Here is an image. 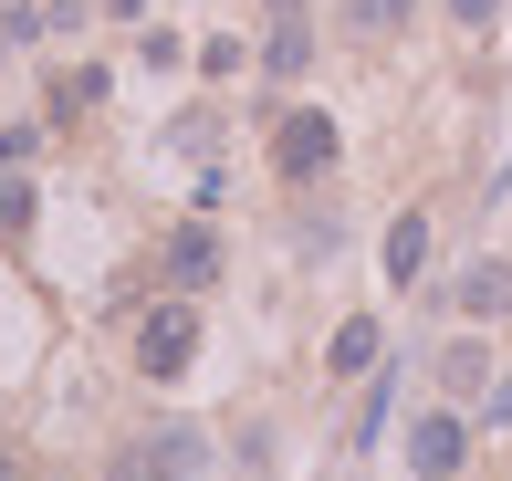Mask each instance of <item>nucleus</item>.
I'll return each instance as SVG.
<instances>
[{"label": "nucleus", "mask_w": 512, "mask_h": 481, "mask_svg": "<svg viewBox=\"0 0 512 481\" xmlns=\"http://www.w3.org/2000/svg\"><path fill=\"white\" fill-rule=\"evenodd\" d=\"M105 481H209V440H199L189 419H168V429H136V440L105 461Z\"/></svg>", "instance_id": "f257e3e1"}, {"label": "nucleus", "mask_w": 512, "mask_h": 481, "mask_svg": "<svg viewBox=\"0 0 512 481\" xmlns=\"http://www.w3.org/2000/svg\"><path fill=\"white\" fill-rule=\"evenodd\" d=\"M199 356V304L178 293V304H147V325H136V377H189Z\"/></svg>", "instance_id": "f03ea898"}, {"label": "nucleus", "mask_w": 512, "mask_h": 481, "mask_svg": "<svg viewBox=\"0 0 512 481\" xmlns=\"http://www.w3.org/2000/svg\"><path fill=\"white\" fill-rule=\"evenodd\" d=\"M460 461H471V419L418 408V419H408V471H418V481H460Z\"/></svg>", "instance_id": "7ed1b4c3"}, {"label": "nucleus", "mask_w": 512, "mask_h": 481, "mask_svg": "<svg viewBox=\"0 0 512 481\" xmlns=\"http://www.w3.org/2000/svg\"><path fill=\"white\" fill-rule=\"evenodd\" d=\"M272 168H283V178H324V168H335V116L293 105V116L272 126Z\"/></svg>", "instance_id": "20e7f679"}, {"label": "nucleus", "mask_w": 512, "mask_h": 481, "mask_svg": "<svg viewBox=\"0 0 512 481\" xmlns=\"http://www.w3.org/2000/svg\"><path fill=\"white\" fill-rule=\"evenodd\" d=\"M450 314H471V325H502L512 314V262H471L450 283Z\"/></svg>", "instance_id": "39448f33"}, {"label": "nucleus", "mask_w": 512, "mask_h": 481, "mask_svg": "<svg viewBox=\"0 0 512 481\" xmlns=\"http://www.w3.org/2000/svg\"><path fill=\"white\" fill-rule=\"evenodd\" d=\"M168 283L178 293H209V283H220V231H209V220L168 231Z\"/></svg>", "instance_id": "423d86ee"}, {"label": "nucleus", "mask_w": 512, "mask_h": 481, "mask_svg": "<svg viewBox=\"0 0 512 481\" xmlns=\"http://www.w3.org/2000/svg\"><path fill=\"white\" fill-rule=\"evenodd\" d=\"M262 63H272V74H304V63H314V21H304V11H272Z\"/></svg>", "instance_id": "0eeeda50"}, {"label": "nucleus", "mask_w": 512, "mask_h": 481, "mask_svg": "<svg viewBox=\"0 0 512 481\" xmlns=\"http://www.w3.org/2000/svg\"><path fill=\"white\" fill-rule=\"evenodd\" d=\"M418 272H429V210L387 220V283H418Z\"/></svg>", "instance_id": "6e6552de"}, {"label": "nucleus", "mask_w": 512, "mask_h": 481, "mask_svg": "<svg viewBox=\"0 0 512 481\" xmlns=\"http://www.w3.org/2000/svg\"><path fill=\"white\" fill-rule=\"evenodd\" d=\"M377 346H387L377 314H356V325H335V346H324V356H335V377H366V366H377Z\"/></svg>", "instance_id": "1a4fd4ad"}, {"label": "nucleus", "mask_w": 512, "mask_h": 481, "mask_svg": "<svg viewBox=\"0 0 512 481\" xmlns=\"http://www.w3.org/2000/svg\"><path fill=\"white\" fill-rule=\"evenodd\" d=\"M32 210H42V199H32V168H11V157H0V241L32 231Z\"/></svg>", "instance_id": "9d476101"}, {"label": "nucleus", "mask_w": 512, "mask_h": 481, "mask_svg": "<svg viewBox=\"0 0 512 481\" xmlns=\"http://www.w3.org/2000/svg\"><path fill=\"white\" fill-rule=\"evenodd\" d=\"M345 32H356V42H398L408 32V0H345Z\"/></svg>", "instance_id": "9b49d317"}, {"label": "nucleus", "mask_w": 512, "mask_h": 481, "mask_svg": "<svg viewBox=\"0 0 512 481\" xmlns=\"http://www.w3.org/2000/svg\"><path fill=\"white\" fill-rule=\"evenodd\" d=\"M471 429H512V377H481V408H471Z\"/></svg>", "instance_id": "f8f14e48"}, {"label": "nucleus", "mask_w": 512, "mask_h": 481, "mask_svg": "<svg viewBox=\"0 0 512 481\" xmlns=\"http://www.w3.org/2000/svg\"><path fill=\"white\" fill-rule=\"evenodd\" d=\"M439 377H450V387H481V377H492V356H481V346H450V356H439Z\"/></svg>", "instance_id": "ddd939ff"}, {"label": "nucleus", "mask_w": 512, "mask_h": 481, "mask_svg": "<svg viewBox=\"0 0 512 481\" xmlns=\"http://www.w3.org/2000/svg\"><path fill=\"white\" fill-rule=\"evenodd\" d=\"M84 105H95V74H63V84H53V116H63V126H74V116H84Z\"/></svg>", "instance_id": "4468645a"}, {"label": "nucleus", "mask_w": 512, "mask_h": 481, "mask_svg": "<svg viewBox=\"0 0 512 481\" xmlns=\"http://www.w3.org/2000/svg\"><path fill=\"white\" fill-rule=\"evenodd\" d=\"M450 21H460V32H492V21H502V0H450Z\"/></svg>", "instance_id": "2eb2a0df"}, {"label": "nucleus", "mask_w": 512, "mask_h": 481, "mask_svg": "<svg viewBox=\"0 0 512 481\" xmlns=\"http://www.w3.org/2000/svg\"><path fill=\"white\" fill-rule=\"evenodd\" d=\"M0 481H32V471H21V461H11V450H0Z\"/></svg>", "instance_id": "dca6fc26"}, {"label": "nucleus", "mask_w": 512, "mask_h": 481, "mask_svg": "<svg viewBox=\"0 0 512 481\" xmlns=\"http://www.w3.org/2000/svg\"><path fill=\"white\" fill-rule=\"evenodd\" d=\"M262 11H304V0H262Z\"/></svg>", "instance_id": "f3484780"}]
</instances>
